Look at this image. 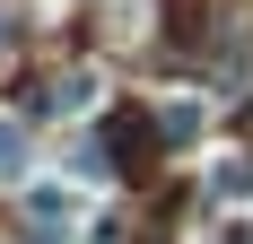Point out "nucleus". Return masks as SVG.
<instances>
[{"mask_svg":"<svg viewBox=\"0 0 253 244\" xmlns=\"http://www.w3.org/2000/svg\"><path fill=\"white\" fill-rule=\"evenodd\" d=\"M149 140H157V122H149V114H114V131H105V157L140 166V157H149ZM105 174H114V166H105Z\"/></svg>","mask_w":253,"mask_h":244,"instance_id":"1","label":"nucleus"},{"mask_svg":"<svg viewBox=\"0 0 253 244\" xmlns=\"http://www.w3.org/2000/svg\"><path fill=\"white\" fill-rule=\"evenodd\" d=\"M26 166H35V140H26V122H18V114H0V183H18Z\"/></svg>","mask_w":253,"mask_h":244,"instance_id":"2","label":"nucleus"},{"mask_svg":"<svg viewBox=\"0 0 253 244\" xmlns=\"http://www.w3.org/2000/svg\"><path fill=\"white\" fill-rule=\"evenodd\" d=\"M87 96H96V79H87V70H70V79H52L44 96H35V114H79Z\"/></svg>","mask_w":253,"mask_h":244,"instance_id":"3","label":"nucleus"},{"mask_svg":"<svg viewBox=\"0 0 253 244\" xmlns=\"http://www.w3.org/2000/svg\"><path fill=\"white\" fill-rule=\"evenodd\" d=\"M218 201H253V166H245V157L218 166Z\"/></svg>","mask_w":253,"mask_h":244,"instance_id":"4","label":"nucleus"},{"mask_svg":"<svg viewBox=\"0 0 253 244\" xmlns=\"http://www.w3.org/2000/svg\"><path fill=\"white\" fill-rule=\"evenodd\" d=\"M70 209H79V201L61 192V183H44V192H35V218H70Z\"/></svg>","mask_w":253,"mask_h":244,"instance_id":"5","label":"nucleus"},{"mask_svg":"<svg viewBox=\"0 0 253 244\" xmlns=\"http://www.w3.org/2000/svg\"><path fill=\"white\" fill-rule=\"evenodd\" d=\"M26 244H61V236H52V227H44V236H35V227H26Z\"/></svg>","mask_w":253,"mask_h":244,"instance_id":"6","label":"nucleus"},{"mask_svg":"<svg viewBox=\"0 0 253 244\" xmlns=\"http://www.w3.org/2000/svg\"><path fill=\"white\" fill-rule=\"evenodd\" d=\"M236 244H253V227H236Z\"/></svg>","mask_w":253,"mask_h":244,"instance_id":"7","label":"nucleus"}]
</instances>
